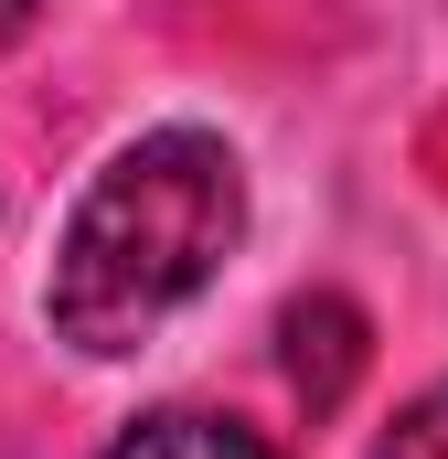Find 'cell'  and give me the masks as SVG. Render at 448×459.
<instances>
[{"mask_svg": "<svg viewBox=\"0 0 448 459\" xmlns=\"http://www.w3.org/2000/svg\"><path fill=\"white\" fill-rule=\"evenodd\" d=\"M97 459H289V449L256 438V428H235V417H203V406H160L128 438H108Z\"/></svg>", "mask_w": 448, "mask_h": 459, "instance_id": "cell-3", "label": "cell"}, {"mask_svg": "<svg viewBox=\"0 0 448 459\" xmlns=\"http://www.w3.org/2000/svg\"><path fill=\"white\" fill-rule=\"evenodd\" d=\"M32 11H43V0H0V43H22V32H32Z\"/></svg>", "mask_w": 448, "mask_h": 459, "instance_id": "cell-5", "label": "cell"}, {"mask_svg": "<svg viewBox=\"0 0 448 459\" xmlns=\"http://www.w3.org/2000/svg\"><path fill=\"white\" fill-rule=\"evenodd\" d=\"M278 363H289V385H299V406L310 417H332L341 395L363 385V363H374V342H363V310L341 299V289H310V299H289L278 310Z\"/></svg>", "mask_w": 448, "mask_h": 459, "instance_id": "cell-2", "label": "cell"}, {"mask_svg": "<svg viewBox=\"0 0 448 459\" xmlns=\"http://www.w3.org/2000/svg\"><path fill=\"white\" fill-rule=\"evenodd\" d=\"M374 459H448V374L395 417V428H384V449H374Z\"/></svg>", "mask_w": 448, "mask_h": 459, "instance_id": "cell-4", "label": "cell"}, {"mask_svg": "<svg viewBox=\"0 0 448 459\" xmlns=\"http://www.w3.org/2000/svg\"><path fill=\"white\" fill-rule=\"evenodd\" d=\"M235 235H246V171H235V150L214 128H139L75 193V214L54 235V278H43L54 342L97 352V363L160 342V321L214 289Z\"/></svg>", "mask_w": 448, "mask_h": 459, "instance_id": "cell-1", "label": "cell"}]
</instances>
